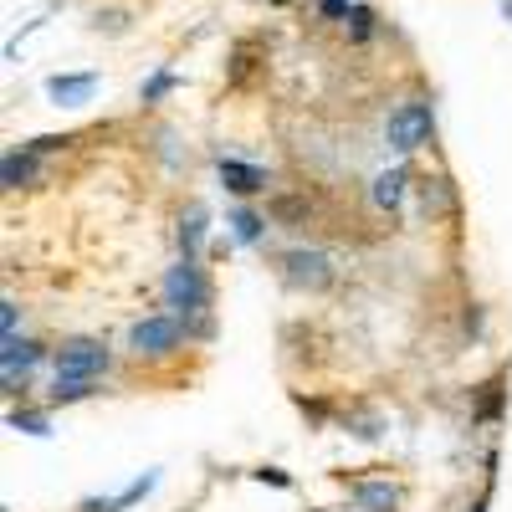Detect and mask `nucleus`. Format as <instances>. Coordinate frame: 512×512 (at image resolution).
Returning a JSON list of instances; mask_svg holds the SVG:
<instances>
[{
  "instance_id": "1",
  "label": "nucleus",
  "mask_w": 512,
  "mask_h": 512,
  "mask_svg": "<svg viewBox=\"0 0 512 512\" xmlns=\"http://www.w3.org/2000/svg\"><path fill=\"white\" fill-rule=\"evenodd\" d=\"M159 292H164V308L175 313L185 328L195 323V333H210V318H205V313H210V277H205V267H200V262L180 256V262L164 272Z\"/></svg>"
},
{
  "instance_id": "2",
  "label": "nucleus",
  "mask_w": 512,
  "mask_h": 512,
  "mask_svg": "<svg viewBox=\"0 0 512 512\" xmlns=\"http://www.w3.org/2000/svg\"><path fill=\"white\" fill-rule=\"evenodd\" d=\"M185 338H190V328L175 313H149L128 328V354L134 359H169V354H180Z\"/></svg>"
},
{
  "instance_id": "3",
  "label": "nucleus",
  "mask_w": 512,
  "mask_h": 512,
  "mask_svg": "<svg viewBox=\"0 0 512 512\" xmlns=\"http://www.w3.org/2000/svg\"><path fill=\"white\" fill-rule=\"evenodd\" d=\"M431 128H436V108L425 98H410L390 113V123H384V144L395 154H415V149L431 144Z\"/></svg>"
},
{
  "instance_id": "4",
  "label": "nucleus",
  "mask_w": 512,
  "mask_h": 512,
  "mask_svg": "<svg viewBox=\"0 0 512 512\" xmlns=\"http://www.w3.org/2000/svg\"><path fill=\"white\" fill-rule=\"evenodd\" d=\"M57 379H103L113 369V354L103 338H62V349H52Z\"/></svg>"
},
{
  "instance_id": "5",
  "label": "nucleus",
  "mask_w": 512,
  "mask_h": 512,
  "mask_svg": "<svg viewBox=\"0 0 512 512\" xmlns=\"http://www.w3.org/2000/svg\"><path fill=\"white\" fill-rule=\"evenodd\" d=\"M277 272H282V282L287 287H297V292H328L333 287V262H328V251H318V246H292V251H282L277 256Z\"/></svg>"
},
{
  "instance_id": "6",
  "label": "nucleus",
  "mask_w": 512,
  "mask_h": 512,
  "mask_svg": "<svg viewBox=\"0 0 512 512\" xmlns=\"http://www.w3.org/2000/svg\"><path fill=\"white\" fill-rule=\"evenodd\" d=\"M47 359V349L36 344V338H6V344H0V379H6V390L16 395V390H26V379H31V369Z\"/></svg>"
},
{
  "instance_id": "7",
  "label": "nucleus",
  "mask_w": 512,
  "mask_h": 512,
  "mask_svg": "<svg viewBox=\"0 0 512 512\" xmlns=\"http://www.w3.org/2000/svg\"><path fill=\"white\" fill-rule=\"evenodd\" d=\"M216 175H221V185H226L231 195H241V200L267 190V169H262V164H246V159H231V154L216 159Z\"/></svg>"
},
{
  "instance_id": "8",
  "label": "nucleus",
  "mask_w": 512,
  "mask_h": 512,
  "mask_svg": "<svg viewBox=\"0 0 512 512\" xmlns=\"http://www.w3.org/2000/svg\"><path fill=\"white\" fill-rule=\"evenodd\" d=\"M98 93V72H52L47 77V98L57 108H77Z\"/></svg>"
},
{
  "instance_id": "9",
  "label": "nucleus",
  "mask_w": 512,
  "mask_h": 512,
  "mask_svg": "<svg viewBox=\"0 0 512 512\" xmlns=\"http://www.w3.org/2000/svg\"><path fill=\"white\" fill-rule=\"evenodd\" d=\"M405 487L390 477H374V482H354V507L359 512H400Z\"/></svg>"
},
{
  "instance_id": "10",
  "label": "nucleus",
  "mask_w": 512,
  "mask_h": 512,
  "mask_svg": "<svg viewBox=\"0 0 512 512\" xmlns=\"http://www.w3.org/2000/svg\"><path fill=\"white\" fill-rule=\"evenodd\" d=\"M405 190H410V169H405V164H395V169H384V175H374L369 200L384 210V216H395V210L405 205Z\"/></svg>"
},
{
  "instance_id": "11",
  "label": "nucleus",
  "mask_w": 512,
  "mask_h": 512,
  "mask_svg": "<svg viewBox=\"0 0 512 512\" xmlns=\"http://www.w3.org/2000/svg\"><path fill=\"white\" fill-rule=\"evenodd\" d=\"M36 175H41V154L36 149H6V159H0V185L6 190H21V185H36Z\"/></svg>"
},
{
  "instance_id": "12",
  "label": "nucleus",
  "mask_w": 512,
  "mask_h": 512,
  "mask_svg": "<svg viewBox=\"0 0 512 512\" xmlns=\"http://www.w3.org/2000/svg\"><path fill=\"white\" fill-rule=\"evenodd\" d=\"M205 231H210V210L195 200V205H185L180 210V256H190V262H200V246H205Z\"/></svg>"
},
{
  "instance_id": "13",
  "label": "nucleus",
  "mask_w": 512,
  "mask_h": 512,
  "mask_svg": "<svg viewBox=\"0 0 512 512\" xmlns=\"http://www.w3.org/2000/svg\"><path fill=\"white\" fill-rule=\"evenodd\" d=\"M226 226H231V241L236 246H262V236H267V216H256L251 205H236L231 216H226Z\"/></svg>"
},
{
  "instance_id": "14",
  "label": "nucleus",
  "mask_w": 512,
  "mask_h": 512,
  "mask_svg": "<svg viewBox=\"0 0 512 512\" xmlns=\"http://www.w3.org/2000/svg\"><path fill=\"white\" fill-rule=\"evenodd\" d=\"M98 395V379H52V405H77Z\"/></svg>"
},
{
  "instance_id": "15",
  "label": "nucleus",
  "mask_w": 512,
  "mask_h": 512,
  "mask_svg": "<svg viewBox=\"0 0 512 512\" xmlns=\"http://www.w3.org/2000/svg\"><path fill=\"white\" fill-rule=\"evenodd\" d=\"M6 420H11V431H21V436H52V415L47 410H11Z\"/></svg>"
},
{
  "instance_id": "16",
  "label": "nucleus",
  "mask_w": 512,
  "mask_h": 512,
  "mask_svg": "<svg viewBox=\"0 0 512 512\" xmlns=\"http://www.w3.org/2000/svg\"><path fill=\"white\" fill-rule=\"evenodd\" d=\"M154 487H159V472H144V477H134V482H128V487H123V492L113 497V502H118V512H128L134 502H144V497H149Z\"/></svg>"
},
{
  "instance_id": "17",
  "label": "nucleus",
  "mask_w": 512,
  "mask_h": 512,
  "mask_svg": "<svg viewBox=\"0 0 512 512\" xmlns=\"http://www.w3.org/2000/svg\"><path fill=\"white\" fill-rule=\"evenodd\" d=\"M446 185H451V180H431V185H425V210H436V205L451 210V205H456V195H451Z\"/></svg>"
},
{
  "instance_id": "18",
  "label": "nucleus",
  "mask_w": 512,
  "mask_h": 512,
  "mask_svg": "<svg viewBox=\"0 0 512 512\" xmlns=\"http://www.w3.org/2000/svg\"><path fill=\"white\" fill-rule=\"evenodd\" d=\"M175 82H180L175 72H154V77L144 82V103H159V98H164L169 88H175Z\"/></svg>"
},
{
  "instance_id": "19",
  "label": "nucleus",
  "mask_w": 512,
  "mask_h": 512,
  "mask_svg": "<svg viewBox=\"0 0 512 512\" xmlns=\"http://www.w3.org/2000/svg\"><path fill=\"white\" fill-rule=\"evenodd\" d=\"M256 482H262V487H277V492H287L292 487V477L282 472V466H262V472H251Z\"/></svg>"
},
{
  "instance_id": "20",
  "label": "nucleus",
  "mask_w": 512,
  "mask_h": 512,
  "mask_svg": "<svg viewBox=\"0 0 512 512\" xmlns=\"http://www.w3.org/2000/svg\"><path fill=\"white\" fill-rule=\"evenodd\" d=\"M67 144H72V139H67V134H41V139H31V144H26V149H36V154H62V149H67Z\"/></svg>"
},
{
  "instance_id": "21",
  "label": "nucleus",
  "mask_w": 512,
  "mask_h": 512,
  "mask_svg": "<svg viewBox=\"0 0 512 512\" xmlns=\"http://www.w3.org/2000/svg\"><path fill=\"white\" fill-rule=\"evenodd\" d=\"M16 328H21V308L11 303V297H6V303H0V333H6V338H16Z\"/></svg>"
},
{
  "instance_id": "22",
  "label": "nucleus",
  "mask_w": 512,
  "mask_h": 512,
  "mask_svg": "<svg viewBox=\"0 0 512 512\" xmlns=\"http://www.w3.org/2000/svg\"><path fill=\"white\" fill-rule=\"evenodd\" d=\"M318 11H323L328 21H349V16H354V0H318Z\"/></svg>"
},
{
  "instance_id": "23",
  "label": "nucleus",
  "mask_w": 512,
  "mask_h": 512,
  "mask_svg": "<svg viewBox=\"0 0 512 512\" xmlns=\"http://www.w3.org/2000/svg\"><path fill=\"white\" fill-rule=\"evenodd\" d=\"M349 21H354V26H349V36H354V41H364V36L374 31V16H369L364 6H354V16H349Z\"/></svg>"
},
{
  "instance_id": "24",
  "label": "nucleus",
  "mask_w": 512,
  "mask_h": 512,
  "mask_svg": "<svg viewBox=\"0 0 512 512\" xmlns=\"http://www.w3.org/2000/svg\"><path fill=\"white\" fill-rule=\"evenodd\" d=\"M472 512H487V497H482V502H472Z\"/></svg>"
}]
</instances>
